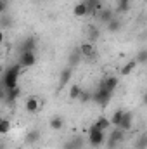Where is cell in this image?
<instances>
[{
    "label": "cell",
    "instance_id": "obj_1",
    "mask_svg": "<svg viewBox=\"0 0 147 149\" xmlns=\"http://www.w3.org/2000/svg\"><path fill=\"white\" fill-rule=\"evenodd\" d=\"M19 73H21V66H19V63L5 70V73H3V76H2V85L5 87V90H7V88H14V87H17Z\"/></svg>",
    "mask_w": 147,
    "mask_h": 149
},
{
    "label": "cell",
    "instance_id": "obj_2",
    "mask_svg": "<svg viewBox=\"0 0 147 149\" xmlns=\"http://www.w3.org/2000/svg\"><path fill=\"white\" fill-rule=\"evenodd\" d=\"M104 132L102 130H99L95 125H92L90 128H88V142L94 146V148H99V146H102L104 144Z\"/></svg>",
    "mask_w": 147,
    "mask_h": 149
},
{
    "label": "cell",
    "instance_id": "obj_3",
    "mask_svg": "<svg viewBox=\"0 0 147 149\" xmlns=\"http://www.w3.org/2000/svg\"><path fill=\"white\" fill-rule=\"evenodd\" d=\"M125 134H126V132H123V130H119V128L114 127V130H111L109 139H107V149H116L118 148V146L125 141Z\"/></svg>",
    "mask_w": 147,
    "mask_h": 149
},
{
    "label": "cell",
    "instance_id": "obj_4",
    "mask_svg": "<svg viewBox=\"0 0 147 149\" xmlns=\"http://www.w3.org/2000/svg\"><path fill=\"white\" fill-rule=\"evenodd\" d=\"M111 95H112V94H109L107 90H104V88H101V87H99V88L92 94V101H94V102H97L99 106H102V108H104V106H107V104H109Z\"/></svg>",
    "mask_w": 147,
    "mask_h": 149
},
{
    "label": "cell",
    "instance_id": "obj_5",
    "mask_svg": "<svg viewBox=\"0 0 147 149\" xmlns=\"http://www.w3.org/2000/svg\"><path fill=\"white\" fill-rule=\"evenodd\" d=\"M78 49H80V52H81V57H87V59H92V61L97 57V49H95V45L90 43V42L81 43Z\"/></svg>",
    "mask_w": 147,
    "mask_h": 149
},
{
    "label": "cell",
    "instance_id": "obj_6",
    "mask_svg": "<svg viewBox=\"0 0 147 149\" xmlns=\"http://www.w3.org/2000/svg\"><path fill=\"white\" fill-rule=\"evenodd\" d=\"M37 64V54L35 52H23L19 56V66L21 68H31Z\"/></svg>",
    "mask_w": 147,
    "mask_h": 149
},
{
    "label": "cell",
    "instance_id": "obj_7",
    "mask_svg": "<svg viewBox=\"0 0 147 149\" xmlns=\"http://www.w3.org/2000/svg\"><path fill=\"white\" fill-rule=\"evenodd\" d=\"M87 5V16H97L101 9H104L102 0H85Z\"/></svg>",
    "mask_w": 147,
    "mask_h": 149
},
{
    "label": "cell",
    "instance_id": "obj_8",
    "mask_svg": "<svg viewBox=\"0 0 147 149\" xmlns=\"http://www.w3.org/2000/svg\"><path fill=\"white\" fill-rule=\"evenodd\" d=\"M132 125H133V114L128 113V111H125L121 121H119V125H118L116 128H119V130H123V132H128V130H132Z\"/></svg>",
    "mask_w": 147,
    "mask_h": 149
},
{
    "label": "cell",
    "instance_id": "obj_9",
    "mask_svg": "<svg viewBox=\"0 0 147 149\" xmlns=\"http://www.w3.org/2000/svg\"><path fill=\"white\" fill-rule=\"evenodd\" d=\"M99 87L104 88V90H107L109 94H112V92L116 90V87H118V78H116V76H106V78L101 81Z\"/></svg>",
    "mask_w": 147,
    "mask_h": 149
},
{
    "label": "cell",
    "instance_id": "obj_10",
    "mask_svg": "<svg viewBox=\"0 0 147 149\" xmlns=\"http://www.w3.org/2000/svg\"><path fill=\"white\" fill-rule=\"evenodd\" d=\"M35 47H37V38L35 37H26L21 42V47H19V52H35Z\"/></svg>",
    "mask_w": 147,
    "mask_h": 149
},
{
    "label": "cell",
    "instance_id": "obj_11",
    "mask_svg": "<svg viewBox=\"0 0 147 149\" xmlns=\"http://www.w3.org/2000/svg\"><path fill=\"white\" fill-rule=\"evenodd\" d=\"M71 76H73V68H66V70H62L61 71V76H59V87L61 88H64L68 83H69V80H71Z\"/></svg>",
    "mask_w": 147,
    "mask_h": 149
},
{
    "label": "cell",
    "instance_id": "obj_12",
    "mask_svg": "<svg viewBox=\"0 0 147 149\" xmlns=\"http://www.w3.org/2000/svg\"><path fill=\"white\" fill-rule=\"evenodd\" d=\"M21 95V90H19V87H14V88H7L5 90V102L7 104H12V102H16V99Z\"/></svg>",
    "mask_w": 147,
    "mask_h": 149
},
{
    "label": "cell",
    "instance_id": "obj_13",
    "mask_svg": "<svg viewBox=\"0 0 147 149\" xmlns=\"http://www.w3.org/2000/svg\"><path fill=\"white\" fill-rule=\"evenodd\" d=\"M83 144H85L83 137H73L71 141H68L62 146V149H83Z\"/></svg>",
    "mask_w": 147,
    "mask_h": 149
},
{
    "label": "cell",
    "instance_id": "obj_14",
    "mask_svg": "<svg viewBox=\"0 0 147 149\" xmlns=\"http://www.w3.org/2000/svg\"><path fill=\"white\" fill-rule=\"evenodd\" d=\"M97 17L106 24V23H109L111 19H114L116 16H114V10H112V9H107V7H106V9H101V10H99Z\"/></svg>",
    "mask_w": 147,
    "mask_h": 149
},
{
    "label": "cell",
    "instance_id": "obj_15",
    "mask_svg": "<svg viewBox=\"0 0 147 149\" xmlns=\"http://www.w3.org/2000/svg\"><path fill=\"white\" fill-rule=\"evenodd\" d=\"M68 61H69V68H74V66H78V64H80V61H81V52H80V49H78V47L71 50V54H69Z\"/></svg>",
    "mask_w": 147,
    "mask_h": 149
},
{
    "label": "cell",
    "instance_id": "obj_16",
    "mask_svg": "<svg viewBox=\"0 0 147 149\" xmlns=\"http://www.w3.org/2000/svg\"><path fill=\"white\" fill-rule=\"evenodd\" d=\"M24 106H26V111L28 113H37L40 109V102H38L37 97H28L26 102H24Z\"/></svg>",
    "mask_w": 147,
    "mask_h": 149
},
{
    "label": "cell",
    "instance_id": "obj_17",
    "mask_svg": "<svg viewBox=\"0 0 147 149\" xmlns=\"http://www.w3.org/2000/svg\"><path fill=\"white\" fill-rule=\"evenodd\" d=\"M106 28H107L109 33H118L121 30V21L118 17H114V19H111L109 23H106Z\"/></svg>",
    "mask_w": 147,
    "mask_h": 149
},
{
    "label": "cell",
    "instance_id": "obj_18",
    "mask_svg": "<svg viewBox=\"0 0 147 149\" xmlns=\"http://www.w3.org/2000/svg\"><path fill=\"white\" fill-rule=\"evenodd\" d=\"M40 139V130L38 128H33V130H30L28 134H26V144H37V141Z\"/></svg>",
    "mask_w": 147,
    "mask_h": 149
},
{
    "label": "cell",
    "instance_id": "obj_19",
    "mask_svg": "<svg viewBox=\"0 0 147 149\" xmlns=\"http://www.w3.org/2000/svg\"><path fill=\"white\" fill-rule=\"evenodd\" d=\"M137 66H139V64L135 63V59H132V61H128V63H126V64L121 68V71H119V73H121V76H128V74L132 73V71H133Z\"/></svg>",
    "mask_w": 147,
    "mask_h": 149
},
{
    "label": "cell",
    "instance_id": "obj_20",
    "mask_svg": "<svg viewBox=\"0 0 147 149\" xmlns=\"http://www.w3.org/2000/svg\"><path fill=\"white\" fill-rule=\"evenodd\" d=\"M62 127H64L62 116H52L50 118V128L52 130H62Z\"/></svg>",
    "mask_w": 147,
    "mask_h": 149
},
{
    "label": "cell",
    "instance_id": "obj_21",
    "mask_svg": "<svg viewBox=\"0 0 147 149\" xmlns=\"http://www.w3.org/2000/svg\"><path fill=\"white\" fill-rule=\"evenodd\" d=\"M73 14L76 16V17H83V16H87V5H85V2H80V3L74 5Z\"/></svg>",
    "mask_w": 147,
    "mask_h": 149
},
{
    "label": "cell",
    "instance_id": "obj_22",
    "mask_svg": "<svg viewBox=\"0 0 147 149\" xmlns=\"http://www.w3.org/2000/svg\"><path fill=\"white\" fill-rule=\"evenodd\" d=\"M132 9V0H118V12L125 14Z\"/></svg>",
    "mask_w": 147,
    "mask_h": 149
},
{
    "label": "cell",
    "instance_id": "obj_23",
    "mask_svg": "<svg viewBox=\"0 0 147 149\" xmlns=\"http://www.w3.org/2000/svg\"><path fill=\"white\" fill-rule=\"evenodd\" d=\"M94 125H95L99 130H102V132H104V130H107V128L111 127V121L106 118V116H101V118H99V120H97Z\"/></svg>",
    "mask_w": 147,
    "mask_h": 149
},
{
    "label": "cell",
    "instance_id": "obj_24",
    "mask_svg": "<svg viewBox=\"0 0 147 149\" xmlns=\"http://www.w3.org/2000/svg\"><path fill=\"white\" fill-rule=\"evenodd\" d=\"M99 37H101V33H99L97 26H90V28H88V42L95 45V42L99 40Z\"/></svg>",
    "mask_w": 147,
    "mask_h": 149
},
{
    "label": "cell",
    "instance_id": "obj_25",
    "mask_svg": "<svg viewBox=\"0 0 147 149\" xmlns=\"http://www.w3.org/2000/svg\"><path fill=\"white\" fill-rule=\"evenodd\" d=\"M10 121L7 120V118H0V135H5V134H9L10 132Z\"/></svg>",
    "mask_w": 147,
    "mask_h": 149
},
{
    "label": "cell",
    "instance_id": "obj_26",
    "mask_svg": "<svg viewBox=\"0 0 147 149\" xmlns=\"http://www.w3.org/2000/svg\"><path fill=\"white\" fill-rule=\"evenodd\" d=\"M123 109H116V111L112 113V116H111V125H114V127H118L119 125V121H121V118H123Z\"/></svg>",
    "mask_w": 147,
    "mask_h": 149
},
{
    "label": "cell",
    "instance_id": "obj_27",
    "mask_svg": "<svg viewBox=\"0 0 147 149\" xmlns=\"http://www.w3.org/2000/svg\"><path fill=\"white\" fill-rule=\"evenodd\" d=\"M81 92H83V88L80 87V85H73L71 88H69V99H73V101H76L80 95H81Z\"/></svg>",
    "mask_w": 147,
    "mask_h": 149
},
{
    "label": "cell",
    "instance_id": "obj_28",
    "mask_svg": "<svg viewBox=\"0 0 147 149\" xmlns=\"http://www.w3.org/2000/svg\"><path fill=\"white\" fill-rule=\"evenodd\" d=\"M135 149H147V135L146 134H142V135L137 139V142H135Z\"/></svg>",
    "mask_w": 147,
    "mask_h": 149
},
{
    "label": "cell",
    "instance_id": "obj_29",
    "mask_svg": "<svg viewBox=\"0 0 147 149\" xmlns=\"http://www.w3.org/2000/svg\"><path fill=\"white\" fill-rule=\"evenodd\" d=\"M135 63H137V64H146V63H147V50H146V49H142V50L137 54Z\"/></svg>",
    "mask_w": 147,
    "mask_h": 149
},
{
    "label": "cell",
    "instance_id": "obj_30",
    "mask_svg": "<svg viewBox=\"0 0 147 149\" xmlns=\"http://www.w3.org/2000/svg\"><path fill=\"white\" fill-rule=\"evenodd\" d=\"M78 101H80V102H83V104H85V102H88V101H92V92L83 90V92H81V95L78 97Z\"/></svg>",
    "mask_w": 147,
    "mask_h": 149
},
{
    "label": "cell",
    "instance_id": "obj_31",
    "mask_svg": "<svg viewBox=\"0 0 147 149\" xmlns=\"http://www.w3.org/2000/svg\"><path fill=\"white\" fill-rule=\"evenodd\" d=\"M5 101V87L2 85V80H0V102Z\"/></svg>",
    "mask_w": 147,
    "mask_h": 149
},
{
    "label": "cell",
    "instance_id": "obj_32",
    "mask_svg": "<svg viewBox=\"0 0 147 149\" xmlns=\"http://www.w3.org/2000/svg\"><path fill=\"white\" fill-rule=\"evenodd\" d=\"M2 26H10V17H2Z\"/></svg>",
    "mask_w": 147,
    "mask_h": 149
},
{
    "label": "cell",
    "instance_id": "obj_33",
    "mask_svg": "<svg viewBox=\"0 0 147 149\" xmlns=\"http://www.w3.org/2000/svg\"><path fill=\"white\" fill-rule=\"evenodd\" d=\"M5 7H7V2H5V0H0V14L5 10Z\"/></svg>",
    "mask_w": 147,
    "mask_h": 149
},
{
    "label": "cell",
    "instance_id": "obj_34",
    "mask_svg": "<svg viewBox=\"0 0 147 149\" xmlns=\"http://www.w3.org/2000/svg\"><path fill=\"white\" fill-rule=\"evenodd\" d=\"M2 43H3V33L0 31V49H2Z\"/></svg>",
    "mask_w": 147,
    "mask_h": 149
},
{
    "label": "cell",
    "instance_id": "obj_35",
    "mask_svg": "<svg viewBox=\"0 0 147 149\" xmlns=\"http://www.w3.org/2000/svg\"><path fill=\"white\" fill-rule=\"evenodd\" d=\"M0 149H5V142L3 141H0Z\"/></svg>",
    "mask_w": 147,
    "mask_h": 149
},
{
    "label": "cell",
    "instance_id": "obj_36",
    "mask_svg": "<svg viewBox=\"0 0 147 149\" xmlns=\"http://www.w3.org/2000/svg\"><path fill=\"white\" fill-rule=\"evenodd\" d=\"M0 59H2V54H0Z\"/></svg>",
    "mask_w": 147,
    "mask_h": 149
}]
</instances>
